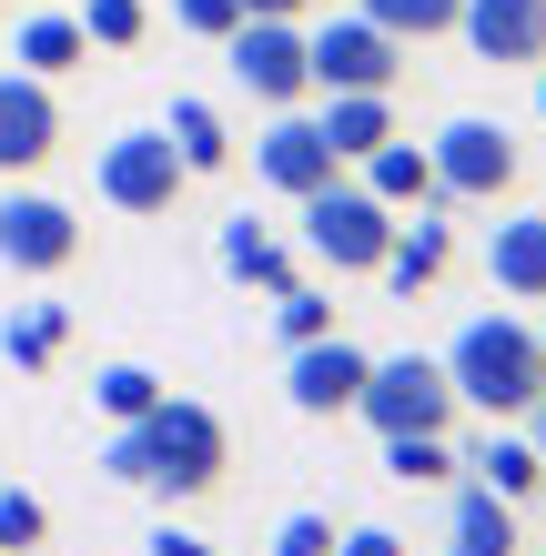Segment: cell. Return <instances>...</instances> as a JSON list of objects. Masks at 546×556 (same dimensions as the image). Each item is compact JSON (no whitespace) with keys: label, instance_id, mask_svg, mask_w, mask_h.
<instances>
[{"label":"cell","instance_id":"1","mask_svg":"<svg viewBox=\"0 0 546 556\" xmlns=\"http://www.w3.org/2000/svg\"><path fill=\"white\" fill-rule=\"evenodd\" d=\"M223 466H233V425H223L213 405H192V395H163L142 425H112L102 435V476L112 485H152L163 506L213 496Z\"/></svg>","mask_w":546,"mask_h":556},{"label":"cell","instance_id":"2","mask_svg":"<svg viewBox=\"0 0 546 556\" xmlns=\"http://www.w3.org/2000/svg\"><path fill=\"white\" fill-rule=\"evenodd\" d=\"M435 365L456 384V415H486V425H526V405L546 395V344L517 314H475Z\"/></svg>","mask_w":546,"mask_h":556},{"label":"cell","instance_id":"3","mask_svg":"<svg viewBox=\"0 0 546 556\" xmlns=\"http://www.w3.org/2000/svg\"><path fill=\"white\" fill-rule=\"evenodd\" d=\"M294 213H304V253H314L325 274H374V264H384V243H395V223H405V213H384L374 192H365V182H344V173H334L325 192H304Z\"/></svg>","mask_w":546,"mask_h":556},{"label":"cell","instance_id":"4","mask_svg":"<svg viewBox=\"0 0 546 556\" xmlns=\"http://www.w3.org/2000/svg\"><path fill=\"white\" fill-rule=\"evenodd\" d=\"M426 162H435V203H506V192H517V173H526L517 132H506V122H486V112L445 122V132L426 142Z\"/></svg>","mask_w":546,"mask_h":556},{"label":"cell","instance_id":"5","mask_svg":"<svg viewBox=\"0 0 546 556\" xmlns=\"http://www.w3.org/2000/svg\"><path fill=\"white\" fill-rule=\"evenodd\" d=\"M355 415L374 435H445V425H456V384H445L435 354H374Z\"/></svg>","mask_w":546,"mask_h":556},{"label":"cell","instance_id":"6","mask_svg":"<svg viewBox=\"0 0 546 556\" xmlns=\"http://www.w3.org/2000/svg\"><path fill=\"white\" fill-rule=\"evenodd\" d=\"M91 182H102V203L132 213V223H163L182 192H192V173H182V152H173L163 122H152V132H112L102 162H91Z\"/></svg>","mask_w":546,"mask_h":556},{"label":"cell","instance_id":"7","mask_svg":"<svg viewBox=\"0 0 546 556\" xmlns=\"http://www.w3.org/2000/svg\"><path fill=\"white\" fill-rule=\"evenodd\" d=\"M81 213L61 203V192H0V274H21V283H51V274H72L81 264Z\"/></svg>","mask_w":546,"mask_h":556},{"label":"cell","instance_id":"8","mask_svg":"<svg viewBox=\"0 0 546 556\" xmlns=\"http://www.w3.org/2000/svg\"><path fill=\"white\" fill-rule=\"evenodd\" d=\"M304 61H314V91H395L405 81V41L374 30L365 11H334L304 30Z\"/></svg>","mask_w":546,"mask_h":556},{"label":"cell","instance_id":"9","mask_svg":"<svg viewBox=\"0 0 546 556\" xmlns=\"http://www.w3.org/2000/svg\"><path fill=\"white\" fill-rule=\"evenodd\" d=\"M223 72H233L264 112H294L314 91V61H304V21H233V41H213Z\"/></svg>","mask_w":546,"mask_h":556},{"label":"cell","instance_id":"10","mask_svg":"<svg viewBox=\"0 0 546 556\" xmlns=\"http://www.w3.org/2000/svg\"><path fill=\"white\" fill-rule=\"evenodd\" d=\"M365 365H374V354H365L355 334H314V344H283V395H294V415L334 425V415H355V395H365Z\"/></svg>","mask_w":546,"mask_h":556},{"label":"cell","instance_id":"11","mask_svg":"<svg viewBox=\"0 0 546 556\" xmlns=\"http://www.w3.org/2000/svg\"><path fill=\"white\" fill-rule=\"evenodd\" d=\"M61 152V91L41 72H0V182L41 173Z\"/></svg>","mask_w":546,"mask_h":556},{"label":"cell","instance_id":"12","mask_svg":"<svg viewBox=\"0 0 546 556\" xmlns=\"http://www.w3.org/2000/svg\"><path fill=\"white\" fill-rule=\"evenodd\" d=\"M456 41L496 72H546V0H456Z\"/></svg>","mask_w":546,"mask_h":556},{"label":"cell","instance_id":"13","mask_svg":"<svg viewBox=\"0 0 546 556\" xmlns=\"http://www.w3.org/2000/svg\"><path fill=\"white\" fill-rule=\"evenodd\" d=\"M334 173H344V162H334V142L314 132L304 112H274V122H264V142H253V182H264V192L304 203V192H325Z\"/></svg>","mask_w":546,"mask_h":556},{"label":"cell","instance_id":"14","mask_svg":"<svg viewBox=\"0 0 546 556\" xmlns=\"http://www.w3.org/2000/svg\"><path fill=\"white\" fill-rule=\"evenodd\" d=\"M445 556H526V506H506L496 485H456L445 506Z\"/></svg>","mask_w":546,"mask_h":556},{"label":"cell","instance_id":"15","mask_svg":"<svg viewBox=\"0 0 546 556\" xmlns=\"http://www.w3.org/2000/svg\"><path fill=\"white\" fill-rule=\"evenodd\" d=\"M374 274L395 283L405 304H415V293H435L445 274H456V223H435V213H415V223H395V243H384V264H374Z\"/></svg>","mask_w":546,"mask_h":556},{"label":"cell","instance_id":"16","mask_svg":"<svg viewBox=\"0 0 546 556\" xmlns=\"http://www.w3.org/2000/svg\"><path fill=\"white\" fill-rule=\"evenodd\" d=\"M486 274L506 304H546V213H506L486 233Z\"/></svg>","mask_w":546,"mask_h":556},{"label":"cell","instance_id":"17","mask_svg":"<svg viewBox=\"0 0 546 556\" xmlns=\"http://www.w3.org/2000/svg\"><path fill=\"white\" fill-rule=\"evenodd\" d=\"M466 466H475V485H496L506 506L546 496V455H536V435H517V425H486V435L466 445Z\"/></svg>","mask_w":546,"mask_h":556},{"label":"cell","instance_id":"18","mask_svg":"<svg viewBox=\"0 0 546 556\" xmlns=\"http://www.w3.org/2000/svg\"><path fill=\"white\" fill-rule=\"evenodd\" d=\"M365 192H374L384 213H445L435 203V162H426V142H405V132L365 152Z\"/></svg>","mask_w":546,"mask_h":556},{"label":"cell","instance_id":"19","mask_svg":"<svg viewBox=\"0 0 546 556\" xmlns=\"http://www.w3.org/2000/svg\"><path fill=\"white\" fill-rule=\"evenodd\" d=\"M314 132L334 142V162H365L374 142H395V91H325Z\"/></svg>","mask_w":546,"mask_h":556},{"label":"cell","instance_id":"20","mask_svg":"<svg viewBox=\"0 0 546 556\" xmlns=\"http://www.w3.org/2000/svg\"><path fill=\"white\" fill-rule=\"evenodd\" d=\"M0 354H11V375H51L72 354V304H11L0 314Z\"/></svg>","mask_w":546,"mask_h":556},{"label":"cell","instance_id":"21","mask_svg":"<svg viewBox=\"0 0 546 556\" xmlns=\"http://www.w3.org/2000/svg\"><path fill=\"white\" fill-rule=\"evenodd\" d=\"M91 61V41H81V11H30L21 30H11V72H41V81H61V72H81Z\"/></svg>","mask_w":546,"mask_h":556},{"label":"cell","instance_id":"22","mask_svg":"<svg viewBox=\"0 0 546 556\" xmlns=\"http://www.w3.org/2000/svg\"><path fill=\"white\" fill-rule=\"evenodd\" d=\"M213 253H223V274L253 283V293H283V283H294V243H274L253 213H243V223H223V243H213Z\"/></svg>","mask_w":546,"mask_h":556},{"label":"cell","instance_id":"23","mask_svg":"<svg viewBox=\"0 0 546 556\" xmlns=\"http://www.w3.org/2000/svg\"><path fill=\"white\" fill-rule=\"evenodd\" d=\"M384 476H395V485H456L466 476L456 425H445V435H384Z\"/></svg>","mask_w":546,"mask_h":556},{"label":"cell","instance_id":"24","mask_svg":"<svg viewBox=\"0 0 546 556\" xmlns=\"http://www.w3.org/2000/svg\"><path fill=\"white\" fill-rule=\"evenodd\" d=\"M163 132H173V152H182V173H192V182H203V173H233V132H223V112H213V102H173Z\"/></svg>","mask_w":546,"mask_h":556},{"label":"cell","instance_id":"25","mask_svg":"<svg viewBox=\"0 0 546 556\" xmlns=\"http://www.w3.org/2000/svg\"><path fill=\"white\" fill-rule=\"evenodd\" d=\"M163 395H173V384L152 365H102V375H91V415H102V425H142Z\"/></svg>","mask_w":546,"mask_h":556},{"label":"cell","instance_id":"26","mask_svg":"<svg viewBox=\"0 0 546 556\" xmlns=\"http://www.w3.org/2000/svg\"><path fill=\"white\" fill-rule=\"evenodd\" d=\"M365 21L415 51V41H445V30H456V0H365Z\"/></svg>","mask_w":546,"mask_h":556},{"label":"cell","instance_id":"27","mask_svg":"<svg viewBox=\"0 0 546 556\" xmlns=\"http://www.w3.org/2000/svg\"><path fill=\"white\" fill-rule=\"evenodd\" d=\"M81 41L91 51H142L152 41V0H91V11H81Z\"/></svg>","mask_w":546,"mask_h":556},{"label":"cell","instance_id":"28","mask_svg":"<svg viewBox=\"0 0 546 556\" xmlns=\"http://www.w3.org/2000/svg\"><path fill=\"white\" fill-rule=\"evenodd\" d=\"M51 546V506L30 485H0V556H41Z\"/></svg>","mask_w":546,"mask_h":556},{"label":"cell","instance_id":"29","mask_svg":"<svg viewBox=\"0 0 546 556\" xmlns=\"http://www.w3.org/2000/svg\"><path fill=\"white\" fill-rule=\"evenodd\" d=\"M274 334H283V344H314V334H334V304H325L314 283H283V293H274Z\"/></svg>","mask_w":546,"mask_h":556},{"label":"cell","instance_id":"30","mask_svg":"<svg viewBox=\"0 0 546 556\" xmlns=\"http://www.w3.org/2000/svg\"><path fill=\"white\" fill-rule=\"evenodd\" d=\"M243 0H173V30H192V41H233Z\"/></svg>","mask_w":546,"mask_h":556},{"label":"cell","instance_id":"31","mask_svg":"<svg viewBox=\"0 0 546 556\" xmlns=\"http://www.w3.org/2000/svg\"><path fill=\"white\" fill-rule=\"evenodd\" d=\"M274 556H334V516H283V527H274Z\"/></svg>","mask_w":546,"mask_h":556},{"label":"cell","instance_id":"32","mask_svg":"<svg viewBox=\"0 0 546 556\" xmlns=\"http://www.w3.org/2000/svg\"><path fill=\"white\" fill-rule=\"evenodd\" d=\"M334 556H415L395 527H355V536H334Z\"/></svg>","mask_w":546,"mask_h":556},{"label":"cell","instance_id":"33","mask_svg":"<svg viewBox=\"0 0 546 556\" xmlns=\"http://www.w3.org/2000/svg\"><path fill=\"white\" fill-rule=\"evenodd\" d=\"M142 556H213V546H203V536H192V527H163V536H152Z\"/></svg>","mask_w":546,"mask_h":556},{"label":"cell","instance_id":"34","mask_svg":"<svg viewBox=\"0 0 546 556\" xmlns=\"http://www.w3.org/2000/svg\"><path fill=\"white\" fill-rule=\"evenodd\" d=\"M314 0H243V21H304Z\"/></svg>","mask_w":546,"mask_h":556},{"label":"cell","instance_id":"35","mask_svg":"<svg viewBox=\"0 0 546 556\" xmlns=\"http://www.w3.org/2000/svg\"><path fill=\"white\" fill-rule=\"evenodd\" d=\"M526 435H536V455H546V395H536V405H526Z\"/></svg>","mask_w":546,"mask_h":556},{"label":"cell","instance_id":"36","mask_svg":"<svg viewBox=\"0 0 546 556\" xmlns=\"http://www.w3.org/2000/svg\"><path fill=\"white\" fill-rule=\"evenodd\" d=\"M536 122H546V81H536Z\"/></svg>","mask_w":546,"mask_h":556},{"label":"cell","instance_id":"37","mask_svg":"<svg viewBox=\"0 0 546 556\" xmlns=\"http://www.w3.org/2000/svg\"><path fill=\"white\" fill-rule=\"evenodd\" d=\"M0 21H11V0H0Z\"/></svg>","mask_w":546,"mask_h":556},{"label":"cell","instance_id":"38","mask_svg":"<svg viewBox=\"0 0 546 556\" xmlns=\"http://www.w3.org/2000/svg\"><path fill=\"white\" fill-rule=\"evenodd\" d=\"M536 344H546V324H536Z\"/></svg>","mask_w":546,"mask_h":556}]
</instances>
